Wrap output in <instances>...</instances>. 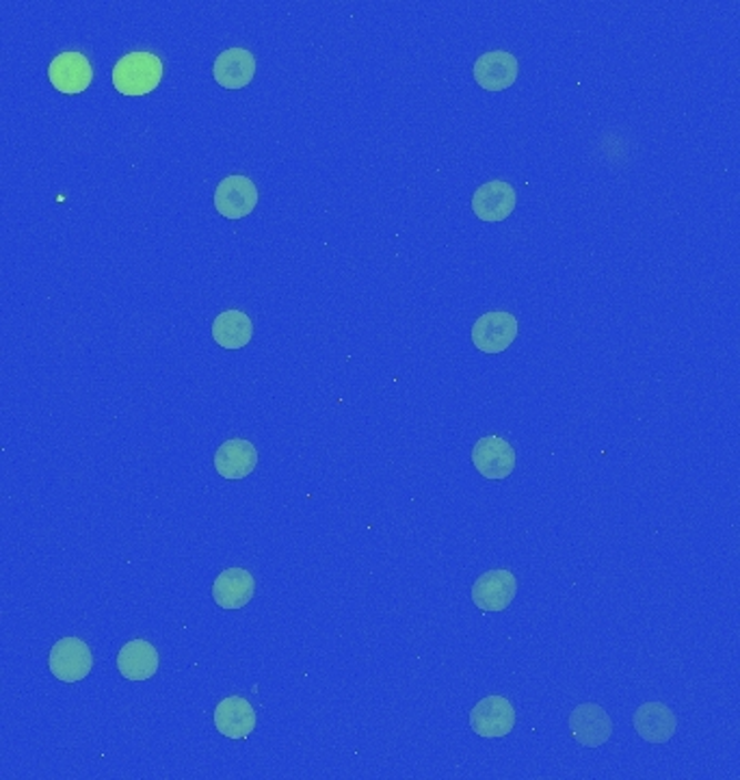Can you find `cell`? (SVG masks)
Segmentation results:
<instances>
[{
	"instance_id": "cell-1",
	"label": "cell",
	"mask_w": 740,
	"mask_h": 780,
	"mask_svg": "<svg viewBox=\"0 0 740 780\" xmlns=\"http://www.w3.org/2000/svg\"><path fill=\"white\" fill-rule=\"evenodd\" d=\"M111 79L122 95H148L161 85L163 61L154 52L134 50L115 63Z\"/></svg>"
},
{
	"instance_id": "cell-2",
	"label": "cell",
	"mask_w": 740,
	"mask_h": 780,
	"mask_svg": "<svg viewBox=\"0 0 740 780\" xmlns=\"http://www.w3.org/2000/svg\"><path fill=\"white\" fill-rule=\"evenodd\" d=\"M48 668L54 679L63 683H79L88 679L93 668L91 648L81 638H61L50 648Z\"/></svg>"
},
{
	"instance_id": "cell-3",
	"label": "cell",
	"mask_w": 740,
	"mask_h": 780,
	"mask_svg": "<svg viewBox=\"0 0 740 780\" xmlns=\"http://www.w3.org/2000/svg\"><path fill=\"white\" fill-rule=\"evenodd\" d=\"M518 725L516 707L505 696H487L470 711L473 731L485 739L507 737Z\"/></svg>"
},
{
	"instance_id": "cell-4",
	"label": "cell",
	"mask_w": 740,
	"mask_h": 780,
	"mask_svg": "<svg viewBox=\"0 0 740 780\" xmlns=\"http://www.w3.org/2000/svg\"><path fill=\"white\" fill-rule=\"evenodd\" d=\"M520 325L516 315L507 311H491L480 315L473 325V343L483 354H503L518 338Z\"/></svg>"
},
{
	"instance_id": "cell-5",
	"label": "cell",
	"mask_w": 740,
	"mask_h": 780,
	"mask_svg": "<svg viewBox=\"0 0 740 780\" xmlns=\"http://www.w3.org/2000/svg\"><path fill=\"white\" fill-rule=\"evenodd\" d=\"M215 209L225 220H243L259 206V186L243 174L225 176L215 189Z\"/></svg>"
},
{
	"instance_id": "cell-6",
	"label": "cell",
	"mask_w": 740,
	"mask_h": 780,
	"mask_svg": "<svg viewBox=\"0 0 740 780\" xmlns=\"http://www.w3.org/2000/svg\"><path fill=\"white\" fill-rule=\"evenodd\" d=\"M518 597V579L507 568L483 573L473 586V602L485 614L505 611Z\"/></svg>"
},
{
	"instance_id": "cell-7",
	"label": "cell",
	"mask_w": 740,
	"mask_h": 780,
	"mask_svg": "<svg viewBox=\"0 0 740 780\" xmlns=\"http://www.w3.org/2000/svg\"><path fill=\"white\" fill-rule=\"evenodd\" d=\"M48 79L57 92L77 95V93L85 92L91 85L93 68L83 52L65 50L50 61Z\"/></svg>"
},
{
	"instance_id": "cell-8",
	"label": "cell",
	"mask_w": 740,
	"mask_h": 780,
	"mask_svg": "<svg viewBox=\"0 0 740 780\" xmlns=\"http://www.w3.org/2000/svg\"><path fill=\"white\" fill-rule=\"evenodd\" d=\"M473 464L485 479H507L518 464L516 449L509 440L489 434L483 436L473 447Z\"/></svg>"
},
{
	"instance_id": "cell-9",
	"label": "cell",
	"mask_w": 740,
	"mask_h": 780,
	"mask_svg": "<svg viewBox=\"0 0 740 780\" xmlns=\"http://www.w3.org/2000/svg\"><path fill=\"white\" fill-rule=\"evenodd\" d=\"M518 59L507 50H491L475 61L473 74L485 92H505L518 81Z\"/></svg>"
},
{
	"instance_id": "cell-10",
	"label": "cell",
	"mask_w": 740,
	"mask_h": 780,
	"mask_svg": "<svg viewBox=\"0 0 740 780\" xmlns=\"http://www.w3.org/2000/svg\"><path fill=\"white\" fill-rule=\"evenodd\" d=\"M571 737L585 748H600L612 735V720L605 707L596 702L578 705L569 716Z\"/></svg>"
},
{
	"instance_id": "cell-11",
	"label": "cell",
	"mask_w": 740,
	"mask_h": 780,
	"mask_svg": "<svg viewBox=\"0 0 740 780\" xmlns=\"http://www.w3.org/2000/svg\"><path fill=\"white\" fill-rule=\"evenodd\" d=\"M518 206V193L514 184L505 181H489L480 184L473 193V213L480 222H503Z\"/></svg>"
},
{
	"instance_id": "cell-12",
	"label": "cell",
	"mask_w": 740,
	"mask_h": 780,
	"mask_svg": "<svg viewBox=\"0 0 740 780\" xmlns=\"http://www.w3.org/2000/svg\"><path fill=\"white\" fill-rule=\"evenodd\" d=\"M213 720L219 733L227 739H247L259 725L252 702L243 696H227L217 702Z\"/></svg>"
},
{
	"instance_id": "cell-13",
	"label": "cell",
	"mask_w": 740,
	"mask_h": 780,
	"mask_svg": "<svg viewBox=\"0 0 740 780\" xmlns=\"http://www.w3.org/2000/svg\"><path fill=\"white\" fill-rule=\"evenodd\" d=\"M256 77V57L245 48H227L219 52L213 65V79L225 90H243Z\"/></svg>"
},
{
	"instance_id": "cell-14",
	"label": "cell",
	"mask_w": 740,
	"mask_h": 780,
	"mask_svg": "<svg viewBox=\"0 0 740 780\" xmlns=\"http://www.w3.org/2000/svg\"><path fill=\"white\" fill-rule=\"evenodd\" d=\"M213 464L223 479L239 482L250 477L256 470L259 449L254 447V443L245 438H230L221 443V447L215 452Z\"/></svg>"
},
{
	"instance_id": "cell-15",
	"label": "cell",
	"mask_w": 740,
	"mask_h": 780,
	"mask_svg": "<svg viewBox=\"0 0 740 780\" xmlns=\"http://www.w3.org/2000/svg\"><path fill=\"white\" fill-rule=\"evenodd\" d=\"M256 597V579L250 570L232 566L221 570L213 584V598L221 609H243Z\"/></svg>"
},
{
	"instance_id": "cell-16",
	"label": "cell",
	"mask_w": 740,
	"mask_h": 780,
	"mask_svg": "<svg viewBox=\"0 0 740 780\" xmlns=\"http://www.w3.org/2000/svg\"><path fill=\"white\" fill-rule=\"evenodd\" d=\"M118 670L129 681H148L159 672V650L148 640H131L118 652Z\"/></svg>"
},
{
	"instance_id": "cell-17",
	"label": "cell",
	"mask_w": 740,
	"mask_h": 780,
	"mask_svg": "<svg viewBox=\"0 0 740 780\" xmlns=\"http://www.w3.org/2000/svg\"><path fill=\"white\" fill-rule=\"evenodd\" d=\"M635 729L650 743H667L678 729L676 713L662 702H643L635 711Z\"/></svg>"
},
{
	"instance_id": "cell-18",
	"label": "cell",
	"mask_w": 740,
	"mask_h": 780,
	"mask_svg": "<svg viewBox=\"0 0 740 780\" xmlns=\"http://www.w3.org/2000/svg\"><path fill=\"white\" fill-rule=\"evenodd\" d=\"M213 338L223 350H243L254 338V323L243 311H223L213 322Z\"/></svg>"
}]
</instances>
